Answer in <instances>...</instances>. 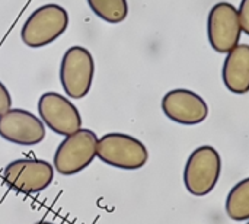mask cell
<instances>
[{
    "mask_svg": "<svg viewBox=\"0 0 249 224\" xmlns=\"http://www.w3.org/2000/svg\"><path fill=\"white\" fill-rule=\"evenodd\" d=\"M69 26L67 10L55 3H48L35 9L25 20L20 38L31 48H41L54 42Z\"/></svg>",
    "mask_w": 249,
    "mask_h": 224,
    "instance_id": "1",
    "label": "cell"
},
{
    "mask_svg": "<svg viewBox=\"0 0 249 224\" xmlns=\"http://www.w3.org/2000/svg\"><path fill=\"white\" fill-rule=\"evenodd\" d=\"M96 156L101 162L123 171L142 169L149 160L147 147L124 133H108L98 138Z\"/></svg>",
    "mask_w": 249,
    "mask_h": 224,
    "instance_id": "2",
    "label": "cell"
},
{
    "mask_svg": "<svg viewBox=\"0 0 249 224\" xmlns=\"http://www.w3.org/2000/svg\"><path fill=\"white\" fill-rule=\"evenodd\" d=\"M222 159L212 146L197 147L188 157L184 169V185L194 197L210 194L220 178Z\"/></svg>",
    "mask_w": 249,
    "mask_h": 224,
    "instance_id": "3",
    "label": "cell"
},
{
    "mask_svg": "<svg viewBox=\"0 0 249 224\" xmlns=\"http://www.w3.org/2000/svg\"><path fill=\"white\" fill-rule=\"evenodd\" d=\"M95 77V60L85 47H70L60 64V82L64 93L71 99L85 98L92 87Z\"/></svg>",
    "mask_w": 249,
    "mask_h": 224,
    "instance_id": "4",
    "label": "cell"
},
{
    "mask_svg": "<svg viewBox=\"0 0 249 224\" xmlns=\"http://www.w3.org/2000/svg\"><path fill=\"white\" fill-rule=\"evenodd\" d=\"M98 136L88 128H80L67 136L57 147L54 168L60 175L70 176L85 171L96 157Z\"/></svg>",
    "mask_w": 249,
    "mask_h": 224,
    "instance_id": "5",
    "label": "cell"
},
{
    "mask_svg": "<svg viewBox=\"0 0 249 224\" xmlns=\"http://www.w3.org/2000/svg\"><path fill=\"white\" fill-rule=\"evenodd\" d=\"M3 179L13 191L32 195L51 185L54 168L42 159H16L6 165Z\"/></svg>",
    "mask_w": 249,
    "mask_h": 224,
    "instance_id": "6",
    "label": "cell"
},
{
    "mask_svg": "<svg viewBox=\"0 0 249 224\" xmlns=\"http://www.w3.org/2000/svg\"><path fill=\"white\" fill-rule=\"evenodd\" d=\"M242 28L238 9L228 1L214 4L207 17V38L212 48L219 54L231 52L239 45Z\"/></svg>",
    "mask_w": 249,
    "mask_h": 224,
    "instance_id": "7",
    "label": "cell"
},
{
    "mask_svg": "<svg viewBox=\"0 0 249 224\" xmlns=\"http://www.w3.org/2000/svg\"><path fill=\"white\" fill-rule=\"evenodd\" d=\"M38 112L44 125L58 136H70L82 128L79 109L69 98L57 93H42L38 101Z\"/></svg>",
    "mask_w": 249,
    "mask_h": 224,
    "instance_id": "8",
    "label": "cell"
},
{
    "mask_svg": "<svg viewBox=\"0 0 249 224\" xmlns=\"http://www.w3.org/2000/svg\"><path fill=\"white\" fill-rule=\"evenodd\" d=\"M0 137L19 146H35L45 138V125L35 114L10 108L0 117Z\"/></svg>",
    "mask_w": 249,
    "mask_h": 224,
    "instance_id": "9",
    "label": "cell"
},
{
    "mask_svg": "<svg viewBox=\"0 0 249 224\" xmlns=\"http://www.w3.org/2000/svg\"><path fill=\"white\" fill-rule=\"evenodd\" d=\"M163 114L174 122L182 125L201 124L209 115L207 102L190 89H172L162 99Z\"/></svg>",
    "mask_w": 249,
    "mask_h": 224,
    "instance_id": "10",
    "label": "cell"
},
{
    "mask_svg": "<svg viewBox=\"0 0 249 224\" xmlns=\"http://www.w3.org/2000/svg\"><path fill=\"white\" fill-rule=\"evenodd\" d=\"M222 77L226 89L236 95L249 92V44H239L228 52Z\"/></svg>",
    "mask_w": 249,
    "mask_h": 224,
    "instance_id": "11",
    "label": "cell"
},
{
    "mask_svg": "<svg viewBox=\"0 0 249 224\" xmlns=\"http://www.w3.org/2000/svg\"><path fill=\"white\" fill-rule=\"evenodd\" d=\"M226 214L235 222L249 220V178L239 181L228 194Z\"/></svg>",
    "mask_w": 249,
    "mask_h": 224,
    "instance_id": "12",
    "label": "cell"
},
{
    "mask_svg": "<svg viewBox=\"0 0 249 224\" xmlns=\"http://www.w3.org/2000/svg\"><path fill=\"white\" fill-rule=\"evenodd\" d=\"M92 12L108 23H120L128 16L127 0H88Z\"/></svg>",
    "mask_w": 249,
    "mask_h": 224,
    "instance_id": "13",
    "label": "cell"
},
{
    "mask_svg": "<svg viewBox=\"0 0 249 224\" xmlns=\"http://www.w3.org/2000/svg\"><path fill=\"white\" fill-rule=\"evenodd\" d=\"M238 13H239V22H241L242 32L249 35V0H242L241 1Z\"/></svg>",
    "mask_w": 249,
    "mask_h": 224,
    "instance_id": "14",
    "label": "cell"
},
{
    "mask_svg": "<svg viewBox=\"0 0 249 224\" xmlns=\"http://www.w3.org/2000/svg\"><path fill=\"white\" fill-rule=\"evenodd\" d=\"M12 108V96L6 86L0 82V117Z\"/></svg>",
    "mask_w": 249,
    "mask_h": 224,
    "instance_id": "15",
    "label": "cell"
},
{
    "mask_svg": "<svg viewBox=\"0 0 249 224\" xmlns=\"http://www.w3.org/2000/svg\"><path fill=\"white\" fill-rule=\"evenodd\" d=\"M35 224H55V223H51V222H36Z\"/></svg>",
    "mask_w": 249,
    "mask_h": 224,
    "instance_id": "16",
    "label": "cell"
},
{
    "mask_svg": "<svg viewBox=\"0 0 249 224\" xmlns=\"http://www.w3.org/2000/svg\"><path fill=\"white\" fill-rule=\"evenodd\" d=\"M247 224H249V222H248V223H247Z\"/></svg>",
    "mask_w": 249,
    "mask_h": 224,
    "instance_id": "17",
    "label": "cell"
}]
</instances>
